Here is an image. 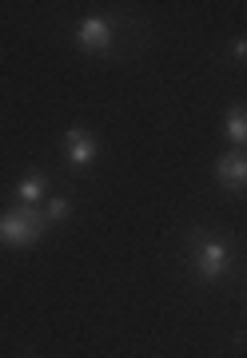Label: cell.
<instances>
[{"label":"cell","mask_w":247,"mask_h":358,"mask_svg":"<svg viewBox=\"0 0 247 358\" xmlns=\"http://www.w3.org/2000/svg\"><path fill=\"white\" fill-rule=\"evenodd\" d=\"M76 40H80L84 52H108L112 48V28H108V20H100V16H88V20L80 24Z\"/></svg>","instance_id":"3"},{"label":"cell","mask_w":247,"mask_h":358,"mask_svg":"<svg viewBox=\"0 0 247 358\" xmlns=\"http://www.w3.org/2000/svg\"><path fill=\"white\" fill-rule=\"evenodd\" d=\"M44 227H48V215L44 211H36V207H16V211H8V215L0 219V243L8 247H28L36 243L40 235H44Z\"/></svg>","instance_id":"1"},{"label":"cell","mask_w":247,"mask_h":358,"mask_svg":"<svg viewBox=\"0 0 247 358\" xmlns=\"http://www.w3.org/2000/svg\"><path fill=\"white\" fill-rule=\"evenodd\" d=\"M195 271H199L204 279H220L223 271H227V243L208 239V243L199 247V255H195Z\"/></svg>","instance_id":"2"},{"label":"cell","mask_w":247,"mask_h":358,"mask_svg":"<svg viewBox=\"0 0 247 358\" xmlns=\"http://www.w3.org/2000/svg\"><path fill=\"white\" fill-rule=\"evenodd\" d=\"M216 179H220L223 187H232V192L247 187V152H232V155H223L220 164H216Z\"/></svg>","instance_id":"4"},{"label":"cell","mask_w":247,"mask_h":358,"mask_svg":"<svg viewBox=\"0 0 247 358\" xmlns=\"http://www.w3.org/2000/svg\"><path fill=\"white\" fill-rule=\"evenodd\" d=\"M40 195H44V179H36V176H28L24 183L16 187V199H20L24 207H36V199H40Z\"/></svg>","instance_id":"7"},{"label":"cell","mask_w":247,"mask_h":358,"mask_svg":"<svg viewBox=\"0 0 247 358\" xmlns=\"http://www.w3.org/2000/svg\"><path fill=\"white\" fill-rule=\"evenodd\" d=\"M64 140H68V159H72L76 167H84V164H92V159H96V140H92L84 128H72Z\"/></svg>","instance_id":"5"},{"label":"cell","mask_w":247,"mask_h":358,"mask_svg":"<svg viewBox=\"0 0 247 358\" xmlns=\"http://www.w3.org/2000/svg\"><path fill=\"white\" fill-rule=\"evenodd\" d=\"M235 56H239V60H247V40H235Z\"/></svg>","instance_id":"9"},{"label":"cell","mask_w":247,"mask_h":358,"mask_svg":"<svg viewBox=\"0 0 247 358\" xmlns=\"http://www.w3.org/2000/svg\"><path fill=\"white\" fill-rule=\"evenodd\" d=\"M68 215V199H60V195H56L52 203H48V223H52V219H64Z\"/></svg>","instance_id":"8"},{"label":"cell","mask_w":247,"mask_h":358,"mask_svg":"<svg viewBox=\"0 0 247 358\" xmlns=\"http://www.w3.org/2000/svg\"><path fill=\"white\" fill-rule=\"evenodd\" d=\"M227 136L235 143H247V108H232L227 112Z\"/></svg>","instance_id":"6"}]
</instances>
